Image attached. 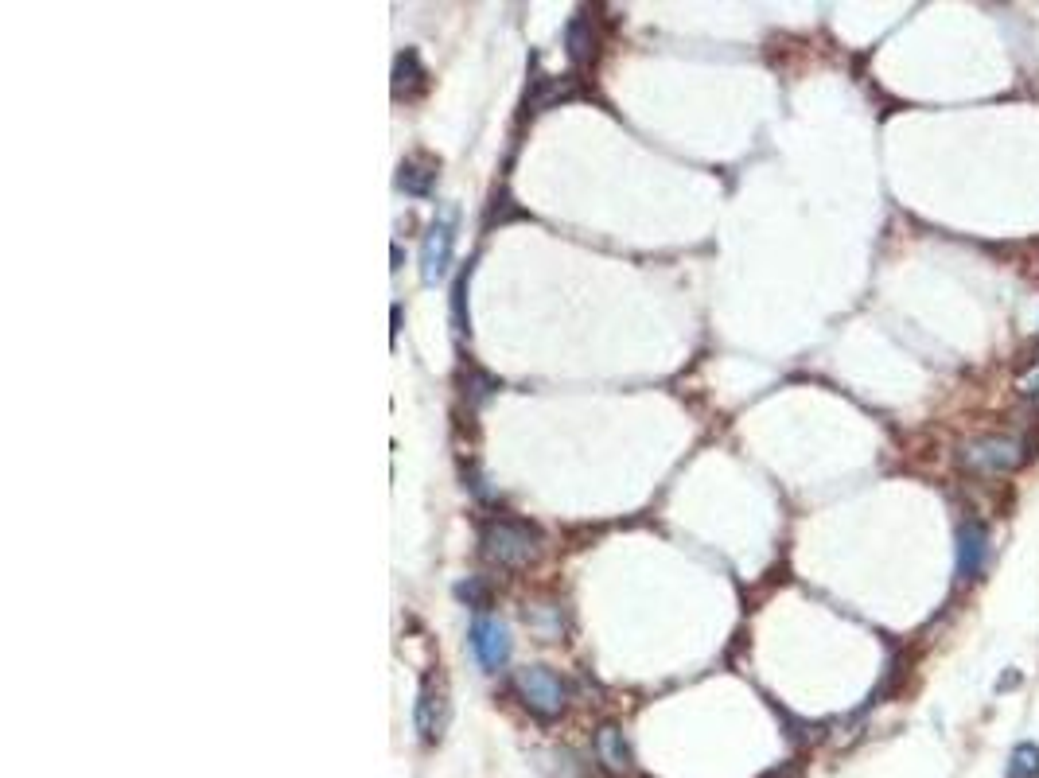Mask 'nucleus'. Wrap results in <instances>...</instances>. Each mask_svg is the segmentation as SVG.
Listing matches in <instances>:
<instances>
[{
    "mask_svg": "<svg viewBox=\"0 0 1039 778\" xmlns=\"http://www.w3.org/2000/svg\"><path fill=\"white\" fill-rule=\"evenodd\" d=\"M452 249H456V211L444 207V211L432 218L429 234H425V242H421V277H425V284H436L448 277Z\"/></svg>",
    "mask_w": 1039,
    "mask_h": 778,
    "instance_id": "7ed1b4c3",
    "label": "nucleus"
},
{
    "mask_svg": "<svg viewBox=\"0 0 1039 778\" xmlns=\"http://www.w3.org/2000/svg\"><path fill=\"white\" fill-rule=\"evenodd\" d=\"M514 689H518L522 705L541 720H557L569 705V685L549 666H522L514 673Z\"/></svg>",
    "mask_w": 1039,
    "mask_h": 778,
    "instance_id": "f03ea898",
    "label": "nucleus"
},
{
    "mask_svg": "<svg viewBox=\"0 0 1039 778\" xmlns=\"http://www.w3.org/2000/svg\"><path fill=\"white\" fill-rule=\"evenodd\" d=\"M1020 460H1024L1020 444L1004 440V436H981L962 448V463L973 471H1012V467H1020Z\"/></svg>",
    "mask_w": 1039,
    "mask_h": 778,
    "instance_id": "39448f33",
    "label": "nucleus"
},
{
    "mask_svg": "<svg viewBox=\"0 0 1039 778\" xmlns=\"http://www.w3.org/2000/svg\"><path fill=\"white\" fill-rule=\"evenodd\" d=\"M448 716H452V708H448V693L436 689V685H425L421 697H417V728H421V736H425L429 743L440 740L444 728H448Z\"/></svg>",
    "mask_w": 1039,
    "mask_h": 778,
    "instance_id": "423d86ee",
    "label": "nucleus"
},
{
    "mask_svg": "<svg viewBox=\"0 0 1039 778\" xmlns=\"http://www.w3.org/2000/svg\"><path fill=\"white\" fill-rule=\"evenodd\" d=\"M421 86H425V71H421L417 51L397 55V63H394V94L397 98H413Z\"/></svg>",
    "mask_w": 1039,
    "mask_h": 778,
    "instance_id": "9d476101",
    "label": "nucleus"
},
{
    "mask_svg": "<svg viewBox=\"0 0 1039 778\" xmlns=\"http://www.w3.org/2000/svg\"><path fill=\"white\" fill-rule=\"evenodd\" d=\"M596 755H600V763L608 767L611 775H627L631 771V751H627V743H623V732L619 728H600V736H596Z\"/></svg>",
    "mask_w": 1039,
    "mask_h": 778,
    "instance_id": "6e6552de",
    "label": "nucleus"
},
{
    "mask_svg": "<svg viewBox=\"0 0 1039 778\" xmlns=\"http://www.w3.org/2000/svg\"><path fill=\"white\" fill-rule=\"evenodd\" d=\"M1008 778H1039V747L1036 743H1020L1008 759Z\"/></svg>",
    "mask_w": 1039,
    "mask_h": 778,
    "instance_id": "9b49d317",
    "label": "nucleus"
},
{
    "mask_svg": "<svg viewBox=\"0 0 1039 778\" xmlns=\"http://www.w3.org/2000/svg\"><path fill=\"white\" fill-rule=\"evenodd\" d=\"M456 596H460L467 607H483V603H487V588H483V580H467V584L456 588Z\"/></svg>",
    "mask_w": 1039,
    "mask_h": 778,
    "instance_id": "ddd939ff",
    "label": "nucleus"
},
{
    "mask_svg": "<svg viewBox=\"0 0 1039 778\" xmlns=\"http://www.w3.org/2000/svg\"><path fill=\"white\" fill-rule=\"evenodd\" d=\"M479 545H483V557L491 565L522 568L541 553V533L526 522H514V518H495V522L483 526Z\"/></svg>",
    "mask_w": 1039,
    "mask_h": 778,
    "instance_id": "f257e3e1",
    "label": "nucleus"
},
{
    "mask_svg": "<svg viewBox=\"0 0 1039 778\" xmlns=\"http://www.w3.org/2000/svg\"><path fill=\"white\" fill-rule=\"evenodd\" d=\"M985 561H989V533L981 522H966L958 530V572L973 580L985 568Z\"/></svg>",
    "mask_w": 1039,
    "mask_h": 778,
    "instance_id": "0eeeda50",
    "label": "nucleus"
},
{
    "mask_svg": "<svg viewBox=\"0 0 1039 778\" xmlns=\"http://www.w3.org/2000/svg\"><path fill=\"white\" fill-rule=\"evenodd\" d=\"M432 183H436V164H425V160H405V164L397 168V187H401L405 195L425 199V195L432 191Z\"/></svg>",
    "mask_w": 1039,
    "mask_h": 778,
    "instance_id": "1a4fd4ad",
    "label": "nucleus"
},
{
    "mask_svg": "<svg viewBox=\"0 0 1039 778\" xmlns=\"http://www.w3.org/2000/svg\"><path fill=\"white\" fill-rule=\"evenodd\" d=\"M565 39H569V55H573L576 63L588 55V47H592V36H588V16L580 12L573 24H569V32H565Z\"/></svg>",
    "mask_w": 1039,
    "mask_h": 778,
    "instance_id": "f8f14e48",
    "label": "nucleus"
},
{
    "mask_svg": "<svg viewBox=\"0 0 1039 778\" xmlns=\"http://www.w3.org/2000/svg\"><path fill=\"white\" fill-rule=\"evenodd\" d=\"M1016 389H1020V397H1039V358H1036V366H1028V370L1020 374Z\"/></svg>",
    "mask_w": 1039,
    "mask_h": 778,
    "instance_id": "4468645a",
    "label": "nucleus"
},
{
    "mask_svg": "<svg viewBox=\"0 0 1039 778\" xmlns=\"http://www.w3.org/2000/svg\"><path fill=\"white\" fill-rule=\"evenodd\" d=\"M471 654L479 658V666L483 670H502L506 662H510V631H506V623L502 619H491V615H479L475 623H471Z\"/></svg>",
    "mask_w": 1039,
    "mask_h": 778,
    "instance_id": "20e7f679",
    "label": "nucleus"
}]
</instances>
